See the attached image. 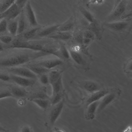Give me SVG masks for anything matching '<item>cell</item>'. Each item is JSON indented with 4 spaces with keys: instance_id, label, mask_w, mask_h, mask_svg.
<instances>
[{
    "instance_id": "obj_37",
    "label": "cell",
    "mask_w": 132,
    "mask_h": 132,
    "mask_svg": "<svg viewBox=\"0 0 132 132\" xmlns=\"http://www.w3.org/2000/svg\"><path fill=\"white\" fill-rule=\"evenodd\" d=\"M13 97L10 91L5 90L0 92V99Z\"/></svg>"
},
{
    "instance_id": "obj_12",
    "label": "cell",
    "mask_w": 132,
    "mask_h": 132,
    "mask_svg": "<svg viewBox=\"0 0 132 132\" xmlns=\"http://www.w3.org/2000/svg\"><path fill=\"white\" fill-rule=\"evenodd\" d=\"M25 7L26 16L30 27H34L40 26L37 22L35 12L29 1H27Z\"/></svg>"
},
{
    "instance_id": "obj_13",
    "label": "cell",
    "mask_w": 132,
    "mask_h": 132,
    "mask_svg": "<svg viewBox=\"0 0 132 132\" xmlns=\"http://www.w3.org/2000/svg\"><path fill=\"white\" fill-rule=\"evenodd\" d=\"M59 47L57 50L54 52L52 55L63 60L69 59L70 58L67 46L62 42H59Z\"/></svg>"
},
{
    "instance_id": "obj_26",
    "label": "cell",
    "mask_w": 132,
    "mask_h": 132,
    "mask_svg": "<svg viewBox=\"0 0 132 132\" xmlns=\"http://www.w3.org/2000/svg\"><path fill=\"white\" fill-rule=\"evenodd\" d=\"M132 62L131 58H130L124 63L123 70L124 72L128 77L132 78Z\"/></svg>"
},
{
    "instance_id": "obj_9",
    "label": "cell",
    "mask_w": 132,
    "mask_h": 132,
    "mask_svg": "<svg viewBox=\"0 0 132 132\" xmlns=\"http://www.w3.org/2000/svg\"><path fill=\"white\" fill-rule=\"evenodd\" d=\"M21 10H22L18 7L14 2L7 10L0 14V19H4L6 20L13 19L20 13Z\"/></svg>"
},
{
    "instance_id": "obj_29",
    "label": "cell",
    "mask_w": 132,
    "mask_h": 132,
    "mask_svg": "<svg viewBox=\"0 0 132 132\" xmlns=\"http://www.w3.org/2000/svg\"><path fill=\"white\" fill-rule=\"evenodd\" d=\"M15 0L0 1V14L7 10L14 2Z\"/></svg>"
},
{
    "instance_id": "obj_28",
    "label": "cell",
    "mask_w": 132,
    "mask_h": 132,
    "mask_svg": "<svg viewBox=\"0 0 132 132\" xmlns=\"http://www.w3.org/2000/svg\"><path fill=\"white\" fill-rule=\"evenodd\" d=\"M18 21H11L7 24V29L9 33L13 36L17 35Z\"/></svg>"
},
{
    "instance_id": "obj_46",
    "label": "cell",
    "mask_w": 132,
    "mask_h": 132,
    "mask_svg": "<svg viewBox=\"0 0 132 132\" xmlns=\"http://www.w3.org/2000/svg\"><path fill=\"white\" fill-rule=\"evenodd\" d=\"M0 20H1V19H0Z\"/></svg>"
},
{
    "instance_id": "obj_44",
    "label": "cell",
    "mask_w": 132,
    "mask_h": 132,
    "mask_svg": "<svg viewBox=\"0 0 132 132\" xmlns=\"http://www.w3.org/2000/svg\"><path fill=\"white\" fill-rule=\"evenodd\" d=\"M0 131H1L7 132V130L3 127L0 126Z\"/></svg>"
},
{
    "instance_id": "obj_32",
    "label": "cell",
    "mask_w": 132,
    "mask_h": 132,
    "mask_svg": "<svg viewBox=\"0 0 132 132\" xmlns=\"http://www.w3.org/2000/svg\"><path fill=\"white\" fill-rule=\"evenodd\" d=\"M48 97L47 96L46 90L45 88L37 92L34 94L32 98L31 99L34 98H42L47 99Z\"/></svg>"
},
{
    "instance_id": "obj_18",
    "label": "cell",
    "mask_w": 132,
    "mask_h": 132,
    "mask_svg": "<svg viewBox=\"0 0 132 132\" xmlns=\"http://www.w3.org/2000/svg\"><path fill=\"white\" fill-rule=\"evenodd\" d=\"M99 101L93 103L89 105L86 108L85 118L87 120H91L95 117V113L98 106Z\"/></svg>"
},
{
    "instance_id": "obj_1",
    "label": "cell",
    "mask_w": 132,
    "mask_h": 132,
    "mask_svg": "<svg viewBox=\"0 0 132 132\" xmlns=\"http://www.w3.org/2000/svg\"><path fill=\"white\" fill-rule=\"evenodd\" d=\"M42 51H33L30 54H22L11 56L0 59V67H13L29 62L32 58L43 56Z\"/></svg>"
},
{
    "instance_id": "obj_22",
    "label": "cell",
    "mask_w": 132,
    "mask_h": 132,
    "mask_svg": "<svg viewBox=\"0 0 132 132\" xmlns=\"http://www.w3.org/2000/svg\"><path fill=\"white\" fill-rule=\"evenodd\" d=\"M78 10L84 19L90 23L94 22L96 20L93 15L83 6L79 5Z\"/></svg>"
},
{
    "instance_id": "obj_8",
    "label": "cell",
    "mask_w": 132,
    "mask_h": 132,
    "mask_svg": "<svg viewBox=\"0 0 132 132\" xmlns=\"http://www.w3.org/2000/svg\"><path fill=\"white\" fill-rule=\"evenodd\" d=\"M82 88L88 94L97 91L103 88L100 82L90 80H84L81 83Z\"/></svg>"
},
{
    "instance_id": "obj_5",
    "label": "cell",
    "mask_w": 132,
    "mask_h": 132,
    "mask_svg": "<svg viewBox=\"0 0 132 132\" xmlns=\"http://www.w3.org/2000/svg\"><path fill=\"white\" fill-rule=\"evenodd\" d=\"M121 93V91L119 89L112 88L109 93L99 100L96 112L98 113L100 112L116 101L119 98Z\"/></svg>"
},
{
    "instance_id": "obj_27",
    "label": "cell",
    "mask_w": 132,
    "mask_h": 132,
    "mask_svg": "<svg viewBox=\"0 0 132 132\" xmlns=\"http://www.w3.org/2000/svg\"><path fill=\"white\" fill-rule=\"evenodd\" d=\"M39 107L43 109H46L49 105V101L47 99L42 98H34L30 100Z\"/></svg>"
},
{
    "instance_id": "obj_34",
    "label": "cell",
    "mask_w": 132,
    "mask_h": 132,
    "mask_svg": "<svg viewBox=\"0 0 132 132\" xmlns=\"http://www.w3.org/2000/svg\"><path fill=\"white\" fill-rule=\"evenodd\" d=\"M8 24L7 20L4 19L0 20V33L5 32L7 29Z\"/></svg>"
},
{
    "instance_id": "obj_24",
    "label": "cell",
    "mask_w": 132,
    "mask_h": 132,
    "mask_svg": "<svg viewBox=\"0 0 132 132\" xmlns=\"http://www.w3.org/2000/svg\"><path fill=\"white\" fill-rule=\"evenodd\" d=\"M52 89V95L62 92L63 88L62 76L55 82L51 85Z\"/></svg>"
},
{
    "instance_id": "obj_3",
    "label": "cell",
    "mask_w": 132,
    "mask_h": 132,
    "mask_svg": "<svg viewBox=\"0 0 132 132\" xmlns=\"http://www.w3.org/2000/svg\"><path fill=\"white\" fill-rule=\"evenodd\" d=\"M129 1H116L114 8L108 16L107 22H113L119 21L120 19H123L126 14L131 12L130 8L131 5L129 3Z\"/></svg>"
},
{
    "instance_id": "obj_15",
    "label": "cell",
    "mask_w": 132,
    "mask_h": 132,
    "mask_svg": "<svg viewBox=\"0 0 132 132\" xmlns=\"http://www.w3.org/2000/svg\"><path fill=\"white\" fill-rule=\"evenodd\" d=\"M71 32H64L57 31L47 38L53 40L60 41H68L73 37Z\"/></svg>"
},
{
    "instance_id": "obj_47",
    "label": "cell",
    "mask_w": 132,
    "mask_h": 132,
    "mask_svg": "<svg viewBox=\"0 0 132 132\" xmlns=\"http://www.w3.org/2000/svg\"></svg>"
},
{
    "instance_id": "obj_38",
    "label": "cell",
    "mask_w": 132,
    "mask_h": 132,
    "mask_svg": "<svg viewBox=\"0 0 132 132\" xmlns=\"http://www.w3.org/2000/svg\"><path fill=\"white\" fill-rule=\"evenodd\" d=\"M82 35L83 38H89L92 40L94 39L95 36L92 31L88 30L84 31Z\"/></svg>"
},
{
    "instance_id": "obj_41",
    "label": "cell",
    "mask_w": 132,
    "mask_h": 132,
    "mask_svg": "<svg viewBox=\"0 0 132 132\" xmlns=\"http://www.w3.org/2000/svg\"><path fill=\"white\" fill-rule=\"evenodd\" d=\"M20 132H32L31 128L29 126H24L21 129Z\"/></svg>"
},
{
    "instance_id": "obj_36",
    "label": "cell",
    "mask_w": 132,
    "mask_h": 132,
    "mask_svg": "<svg viewBox=\"0 0 132 132\" xmlns=\"http://www.w3.org/2000/svg\"><path fill=\"white\" fill-rule=\"evenodd\" d=\"M12 40V38L9 36L4 35L0 36V42L4 44H10Z\"/></svg>"
},
{
    "instance_id": "obj_25",
    "label": "cell",
    "mask_w": 132,
    "mask_h": 132,
    "mask_svg": "<svg viewBox=\"0 0 132 132\" xmlns=\"http://www.w3.org/2000/svg\"><path fill=\"white\" fill-rule=\"evenodd\" d=\"M62 71L59 70H53L49 72L48 74L49 84L51 85L56 81L62 76Z\"/></svg>"
},
{
    "instance_id": "obj_20",
    "label": "cell",
    "mask_w": 132,
    "mask_h": 132,
    "mask_svg": "<svg viewBox=\"0 0 132 132\" xmlns=\"http://www.w3.org/2000/svg\"><path fill=\"white\" fill-rule=\"evenodd\" d=\"M87 30L92 31L96 37L99 38L101 37L102 29L96 20L93 23H90L87 27Z\"/></svg>"
},
{
    "instance_id": "obj_4",
    "label": "cell",
    "mask_w": 132,
    "mask_h": 132,
    "mask_svg": "<svg viewBox=\"0 0 132 132\" xmlns=\"http://www.w3.org/2000/svg\"><path fill=\"white\" fill-rule=\"evenodd\" d=\"M70 58L78 65L85 71L90 69V65L92 60V57L82 54L79 51L68 48Z\"/></svg>"
},
{
    "instance_id": "obj_16",
    "label": "cell",
    "mask_w": 132,
    "mask_h": 132,
    "mask_svg": "<svg viewBox=\"0 0 132 132\" xmlns=\"http://www.w3.org/2000/svg\"><path fill=\"white\" fill-rule=\"evenodd\" d=\"M10 79L18 85L22 87H27L33 85L34 80L12 75L10 76Z\"/></svg>"
},
{
    "instance_id": "obj_10",
    "label": "cell",
    "mask_w": 132,
    "mask_h": 132,
    "mask_svg": "<svg viewBox=\"0 0 132 132\" xmlns=\"http://www.w3.org/2000/svg\"><path fill=\"white\" fill-rule=\"evenodd\" d=\"M63 63V60L56 57L43 60L33 64L50 70L62 65Z\"/></svg>"
},
{
    "instance_id": "obj_17",
    "label": "cell",
    "mask_w": 132,
    "mask_h": 132,
    "mask_svg": "<svg viewBox=\"0 0 132 132\" xmlns=\"http://www.w3.org/2000/svg\"><path fill=\"white\" fill-rule=\"evenodd\" d=\"M75 26V18L72 15L65 22L60 24L57 31L71 32L74 29Z\"/></svg>"
},
{
    "instance_id": "obj_43",
    "label": "cell",
    "mask_w": 132,
    "mask_h": 132,
    "mask_svg": "<svg viewBox=\"0 0 132 132\" xmlns=\"http://www.w3.org/2000/svg\"><path fill=\"white\" fill-rule=\"evenodd\" d=\"M131 128L130 127V126L128 127L124 131V132H131Z\"/></svg>"
},
{
    "instance_id": "obj_7",
    "label": "cell",
    "mask_w": 132,
    "mask_h": 132,
    "mask_svg": "<svg viewBox=\"0 0 132 132\" xmlns=\"http://www.w3.org/2000/svg\"><path fill=\"white\" fill-rule=\"evenodd\" d=\"M9 71L12 75L33 80L37 78V75L27 68L12 67Z\"/></svg>"
},
{
    "instance_id": "obj_2",
    "label": "cell",
    "mask_w": 132,
    "mask_h": 132,
    "mask_svg": "<svg viewBox=\"0 0 132 132\" xmlns=\"http://www.w3.org/2000/svg\"><path fill=\"white\" fill-rule=\"evenodd\" d=\"M131 20L130 19L106 22L102 26L103 29L106 28L111 31L116 37H122L124 39L128 35L131 29Z\"/></svg>"
},
{
    "instance_id": "obj_42",
    "label": "cell",
    "mask_w": 132,
    "mask_h": 132,
    "mask_svg": "<svg viewBox=\"0 0 132 132\" xmlns=\"http://www.w3.org/2000/svg\"><path fill=\"white\" fill-rule=\"evenodd\" d=\"M10 79V76L4 74H0V80L4 81H7Z\"/></svg>"
},
{
    "instance_id": "obj_33",
    "label": "cell",
    "mask_w": 132,
    "mask_h": 132,
    "mask_svg": "<svg viewBox=\"0 0 132 132\" xmlns=\"http://www.w3.org/2000/svg\"><path fill=\"white\" fill-rule=\"evenodd\" d=\"M76 42L79 45H82V40L83 38V35L81 32L77 33L73 37Z\"/></svg>"
},
{
    "instance_id": "obj_39",
    "label": "cell",
    "mask_w": 132,
    "mask_h": 132,
    "mask_svg": "<svg viewBox=\"0 0 132 132\" xmlns=\"http://www.w3.org/2000/svg\"><path fill=\"white\" fill-rule=\"evenodd\" d=\"M27 0H15V3L21 9H22L25 6Z\"/></svg>"
},
{
    "instance_id": "obj_45",
    "label": "cell",
    "mask_w": 132,
    "mask_h": 132,
    "mask_svg": "<svg viewBox=\"0 0 132 132\" xmlns=\"http://www.w3.org/2000/svg\"><path fill=\"white\" fill-rule=\"evenodd\" d=\"M3 50V47L2 44L0 42V52L2 51Z\"/></svg>"
},
{
    "instance_id": "obj_11",
    "label": "cell",
    "mask_w": 132,
    "mask_h": 132,
    "mask_svg": "<svg viewBox=\"0 0 132 132\" xmlns=\"http://www.w3.org/2000/svg\"><path fill=\"white\" fill-rule=\"evenodd\" d=\"M60 24H56L46 27L43 26L37 32L36 38H47L57 31Z\"/></svg>"
},
{
    "instance_id": "obj_23",
    "label": "cell",
    "mask_w": 132,
    "mask_h": 132,
    "mask_svg": "<svg viewBox=\"0 0 132 132\" xmlns=\"http://www.w3.org/2000/svg\"><path fill=\"white\" fill-rule=\"evenodd\" d=\"M27 68L29 69L36 75H40L42 74L46 73L49 70L36 65L33 63L29 64L27 66Z\"/></svg>"
},
{
    "instance_id": "obj_31",
    "label": "cell",
    "mask_w": 132,
    "mask_h": 132,
    "mask_svg": "<svg viewBox=\"0 0 132 132\" xmlns=\"http://www.w3.org/2000/svg\"><path fill=\"white\" fill-rule=\"evenodd\" d=\"M62 92L52 96L50 98L51 103L52 105L53 106L60 102L62 100Z\"/></svg>"
},
{
    "instance_id": "obj_14",
    "label": "cell",
    "mask_w": 132,
    "mask_h": 132,
    "mask_svg": "<svg viewBox=\"0 0 132 132\" xmlns=\"http://www.w3.org/2000/svg\"><path fill=\"white\" fill-rule=\"evenodd\" d=\"M64 104V102L62 100L59 103L53 106L50 118V122L51 125L54 124L58 119L62 111Z\"/></svg>"
},
{
    "instance_id": "obj_30",
    "label": "cell",
    "mask_w": 132,
    "mask_h": 132,
    "mask_svg": "<svg viewBox=\"0 0 132 132\" xmlns=\"http://www.w3.org/2000/svg\"><path fill=\"white\" fill-rule=\"evenodd\" d=\"M18 21V30L17 35L22 33L25 30L26 25L25 20L22 15Z\"/></svg>"
},
{
    "instance_id": "obj_21",
    "label": "cell",
    "mask_w": 132,
    "mask_h": 132,
    "mask_svg": "<svg viewBox=\"0 0 132 132\" xmlns=\"http://www.w3.org/2000/svg\"><path fill=\"white\" fill-rule=\"evenodd\" d=\"M10 91L13 97L18 98L24 97L27 96L28 93L24 88L16 86L12 87Z\"/></svg>"
},
{
    "instance_id": "obj_6",
    "label": "cell",
    "mask_w": 132,
    "mask_h": 132,
    "mask_svg": "<svg viewBox=\"0 0 132 132\" xmlns=\"http://www.w3.org/2000/svg\"><path fill=\"white\" fill-rule=\"evenodd\" d=\"M112 88H103L97 91L88 94L84 101V104L86 108L92 103L100 100L109 93Z\"/></svg>"
},
{
    "instance_id": "obj_35",
    "label": "cell",
    "mask_w": 132,
    "mask_h": 132,
    "mask_svg": "<svg viewBox=\"0 0 132 132\" xmlns=\"http://www.w3.org/2000/svg\"><path fill=\"white\" fill-rule=\"evenodd\" d=\"M39 80L41 84L44 85H47L49 84V79L47 74L46 73L40 75Z\"/></svg>"
},
{
    "instance_id": "obj_19",
    "label": "cell",
    "mask_w": 132,
    "mask_h": 132,
    "mask_svg": "<svg viewBox=\"0 0 132 132\" xmlns=\"http://www.w3.org/2000/svg\"><path fill=\"white\" fill-rule=\"evenodd\" d=\"M43 26H40L31 28L26 31L23 34L24 38L27 41L33 40L36 38L37 33Z\"/></svg>"
},
{
    "instance_id": "obj_40",
    "label": "cell",
    "mask_w": 132,
    "mask_h": 132,
    "mask_svg": "<svg viewBox=\"0 0 132 132\" xmlns=\"http://www.w3.org/2000/svg\"><path fill=\"white\" fill-rule=\"evenodd\" d=\"M92 40L89 38H83L82 40V45L86 47L90 43Z\"/></svg>"
}]
</instances>
